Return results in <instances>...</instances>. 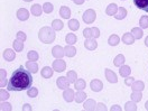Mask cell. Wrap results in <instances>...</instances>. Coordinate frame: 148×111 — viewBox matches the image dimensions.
<instances>
[{
	"instance_id": "6da1fadb",
	"label": "cell",
	"mask_w": 148,
	"mask_h": 111,
	"mask_svg": "<svg viewBox=\"0 0 148 111\" xmlns=\"http://www.w3.org/2000/svg\"><path fill=\"white\" fill-rule=\"evenodd\" d=\"M33 85L32 73L26 70L24 66H19L16 71H14L7 84L8 91H25L30 89Z\"/></svg>"
},
{
	"instance_id": "7a4b0ae2",
	"label": "cell",
	"mask_w": 148,
	"mask_h": 111,
	"mask_svg": "<svg viewBox=\"0 0 148 111\" xmlns=\"http://www.w3.org/2000/svg\"><path fill=\"white\" fill-rule=\"evenodd\" d=\"M134 5L144 11L148 12V0H134Z\"/></svg>"
},
{
	"instance_id": "3957f363",
	"label": "cell",
	"mask_w": 148,
	"mask_h": 111,
	"mask_svg": "<svg viewBox=\"0 0 148 111\" xmlns=\"http://www.w3.org/2000/svg\"><path fill=\"white\" fill-rule=\"evenodd\" d=\"M94 18H95V14H94L93 10H88V11L84 12L83 19L85 23H92Z\"/></svg>"
},
{
	"instance_id": "277c9868",
	"label": "cell",
	"mask_w": 148,
	"mask_h": 111,
	"mask_svg": "<svg viewBox=\"0 0 148 111\" xmlns=\"http://www.w3.org/2000/svg\"><path fill=\"white\" fill-rule=\"evenodd\" d=\"M17 16L20 20H26V19H28V11L26 9H20L18 10Z\"/></svg>"
},
{
	"instance_id": "5b68a950",
	"label": "cell",
	"mask_w": 148,
	"mask_h": 111,
	"mask_svg": "<svg viewBox=\"0 0 148 111\" xmlns=\"http://www.w3.org/2000/svg\"><path fill=\"white\" fill-rule=\"evenodd\" d=\"M60 14H61V16L63 18H69L70 15H71V11H70V9L67 7H62L61 10H60Z\"/></svg>"
},
{
	"instance_id": "8992f818",
	"label": "cell",
	"mask_w": 148,
	"mask_h": 111,
	"mask_svg": "<svg viewBox=\"0 0 148 111\" xmlns=\"http://www.w3.org/2000/svg\"><path fill=\"white\" fill-rule=\"evenodd\" d=\"M32 12L34 14V15H40V12H42V8H40V6L39 5H34L33 7H32Z\"/></svg>"
},
{
	"instance_id": "52a82bcc",
	"label": "cell",
	"mask_w": 148,
	"mask_h": 111,
	"mask_svg": "<svg viewBox=\"0 0 148 111\" xmlns=\"http://www.w3.org/2000/svg\"><path fill=\"white\" fill-rule=\"evenodd\" d=\"M79 23L76 21V20H71L70 23H69V27L71 28V29H73V30H76V29H79Z\"/></svg>"
},
{
	"instance_id": "ba28073f",
	"label": "cell",
	"mask_w": 148,
	"mask_h": 111,
	"mask_svg": "<svg viewBox=\"0 0 148 111\" xmlns=\"http://www.w3.org/2000/svg\"><path fill=\"white\" fill-rule=\"evenodd\" d=\"M116 10H117V6L112 3V5H110V6L108 7V9H107V14H108V15H114Z\"/></svg>"
},
{
	"instance_id": "9c48e42d",
	"label": "cell",
	"mask_w": 148,
	"mask_h": 111,
	"mask_svg": "<svg viewBox=\"0 0 148 111\" xmlns=\"http://www.w3.org/2000/svg\"><path fill=\"white\" fill-rule=\"evenodd\" d=\"M140 26L143 28H147L148 27V17L147 16H144L140 19Z\"/></svg>"
},
{
	"instance_id": "30bf717a",
	"label": "cell",
	"mask_w": 148,
	"mask_h": 111,
	"mask_svg": "<svg viewBox=\"0 0 148 111\" xmlns=\"http://www.w3.org/2000/svg\"><path fill=\"white\" fill-rule=\"evenodd\" d=\"M123 42H126L127 44H130V43H132V42H134L132 35H130V34H126V35L123 36Z\"/></svg>"
},
{
	"instance_id": "8fae6325",
	"label": "cell",
	"mask_w": 148,
	"mask_h": 111,
	"mask_svg": "<svg viewBox=\"0 0 148 111\" xmlns=\"http://www.w3.org/2000/svg\"><path fill=\"white\" fill-rule=\"evenodd\" d=\"M126 14H127V11L123 9V8H120V10H119V14L116 16V18L118 19H122L125 18V16H126Z\"/></svg>"
},
{
	"instance_id": "7c38bea8",
	"label": "cell",
	"mask_w": 148,
	"mask_h": 111,
	"mask_svg": "<svg viewBox=\"0 0 148 111\" xmlns=\"http://www.w3.org/2000/svg\"><path fill=\"white\" fill-rule=\"evenodd\" d=\"M43 9H44V11L45 12H51V11H53V6L51 5V3H45L44 5V7H43Z\"/></svg>"
},
{
	"instance_id": "4fadbf2b",
	"label": "cell",
	"mask_w": 148,
	"mask_h": 111,
	"mask_svg": "<svg viewBox=\"0 0 148 111\" xmlns=\"http://www.w3.org/2000/svg\"><path fill=\"white\" fill-rule=\"evenodd\" d=\"M53 27L55 28V29H62L63 28V23L62 21H58V20H55L53 23Z\"/></svg>"
},
{
	"instance_id": "5bb4252c",
	"label": "cell",
	"mask_w": 148,
	"mask_h": 111,
	"mask_svg": "<svg viewBox=\"0 0 148 111\" xmlns=\"http://www.w3.org/2000/svg\"><path fill=\"white\" fill-rule=\"evenodd\" d=\"M66 42L70 43V44H71V43H74V42H75V36H74L73 34H69L67 37H66Z\"/></svg>"
},
{
	"instance_id": "9a60e30c",
	"label": "cell",
	"mask_w": 148,
	"mask_h": 111,
	"mask_svg": "<svg viewBox=\"0 0 148 111\" xmlns=\"http://www.w3.org/2000/svg\"><path fill=\"white\" fill-rule=\"evenodd\" d=\"M118 40H119V38L117 36H112L110 38V45H117V43H118Z\"/></svg>"
},
{
	"instance_id": "2e32d148",
	"label": "cell",
	"mask_w": 148,
	"mask_h": 111,
	"mask_svg": "<svg viewBox=\"0 0 148 111\" xmlns=\"http://www.w3.org/2000/svg\"><path fill=\"white\" fill-rule=\"evenodd\" d=\"M134 33L136 34V37H137V38H140V37H141V35H143V33L139 30L138 28H135V29H134Z\"/></svg>"
},
{
	"instance_id": "e0dca14e",
	"label": "cell",
	"mask_w": 148,
	"mask_h": 111,
	"mask_svg": "<svg viewBox=\"0 0 148 111\" xmlns=\"http://www.w3.org/2000/svg\"><path fill=\"white\" fill-rule=\"evenodd\" d=\"M28 94H29L30 97H34V95H36V94H37V91H36V90H34V91H29V92H28Z\"/></svg>"
},
{
	"instance_id": "ac0fdd59",
	"label": "cell",
	"mask_w": 148,
	"mask_h": 111,
	"mask_svg": "<svg viewBox=\"0 0 148 111\" xmlns=\"http://www.w3.org/2000/svg\"><path fill=\"white\" fill-rule=\"evenodd\" d=\"M74 1H75L76 3H82V2H83L84 0H74Z\"/></svg>"
},
{
	"instance_id": "d6986e66",
	"label": "cell",
	"mask_w": 148,
	"mask_h": 111,
	"mask_svg": "<svg viewBox=\"0 0 148 111\" xmlns=\"http://www.w3.org/2000/svg\"><path fill=\"white\" fill-rule=\"evenodd\" d=\"M25 1H30V0H25Z\"/></svg>"
}]
</instances>
